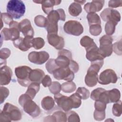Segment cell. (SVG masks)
Segmentation results:
<instances>
[{"label":"cell","mask_w":122,"mask_h":122,"mask_svg":"<svg viewBox=\"0 0 122 122\" xmlns=\"http://www.w3.org/2000/svg\"><path fill=\"white\" fill-rule=\"evenodd\" d=\"M18 102L23 107L24 112L32 117L36 118L41 114V110L40 107L26 93L20 96Z\"/></svg>","instance_id":"cell-1"},{"label":"cell","mask_w":122,"mask_h":122,"mask_svg":"<svg viewBox=\"0 0 122 122\" xmlns=\"http://www.w3.org/2000/svg\"><path fill=\"white\" fill-rule=\"evenodd\" d=\"M22 118L20 110L16 106L9 102L5 104L0 113V122H11L20 120Z\"/></svg>","instance_id":"cell-2"},{"label":"cell","mask_w":122,"mask_h":122,"mask_svg":"<svg viewBox=\"0 0 122 122\" xmlns=\"http://www.w3.org/2000/svg\"><path fill=\"white\" fill-rule=\"evenodd\" d=\"M103 60H97L91 62L90 67L87 70L85 77V83L87 86L92 87L96 85L99 75L98 74L103 65Z\"/></svg>","instance_id":"cell-3"},{"label":"cell","mask_w":122,"mask_h":122,"mask_svg":"<svg viewBox=\"0 0 122 122\" xmlns=\"http://www.w3.org/2000/svg\"><path fill=\"white\" fill-rule=\"evenodd\" d=\"M25 10L24 3L20 0H10L7 5V13L15 19H19L23 16Z\"/></svg>","instance_id":"cell-4"},{"label":"cell","mask_w":122,"mask_h":122,"mask_svg":"<svg viewBox=\"0 0 122 122\" xmlns=\"http://www.w3.org/2000/svg\"><path fill=\"white\" fill-rule=\"evenodd\" d=\"M32 69L27 66H20L15 69V73L19 83L23 87L28 86L31 82L30 73Z\"/></svg>","instance_id":"cell-5"},{"label":"cell","mask_w":122,"mask_h":122,"mask_svg":"<svg viewBox=\"0 0 122 122\" xmlns=\"http://www.w3.org/2000/svg\"><path fill=\"white\" fill-rule=\"evenodd\" d=\"M100 51L102 56L105 58L111 56L112 52L113 39L111 36L105 35L100 38Z\"/></svg>","instance_id":"cell-6"},{"label":"cell","mask_w":122,"mask_h":122,"mask_svg":"<svg viewBox=\"0 0 122 122\" xmlns=\"http://www.w3.org/2000/svg\"><path fill=\"white\" fill-rule=\"evenodd\" d=\"M63 30L66 33L76 36H80L83 32L82 25L77 20L66 21L63 25Z\"/></svg>","instance_id":"cell-7"},{"label":"cell","mask_w":122,"mask_h":122,"mask_svg":"<svg viewBox=\"0 0 122 122\" xmlns=\"http://www.w3.org/2000/svg\"><path fill=\"white\" fill-rule=\"evenodd\" d=\"M54 98L58 106L64 112H68L73 108V103L70 97L59 93L55 94Z\"/></svg>","instance_id":"cell-8"},{"label":"cell","mask_w":122,"mask_h":122,"mask_svg":"<svg viewBox=\"0 0 122 122\" xmlns=\"http://www.w3.org/2000/svg\"><path fill=\"white\" fill-rule=\"evenodd\" d=\"M117 80L118 77L115 72L112 69H108L100 73L98 82L102 85H107L110 83H115Z\"/></svg>","instance_id":"cell-9"},{"label":"cell","mask_w":122,"mask_h":122,"mask_svg":"<svg viewBox=\"0 0 122 122\" xmlns=\"http://www.w3.org/2000/svg\"><path fill=\"white\" fill-rule=\"evenodd\" d=\"M52 75L54 78L58 80L72 81L74 78V73L69 67H59L53 72Z\"/></svg>","instance_id":"cell-10"},{"label":"cell","mask_w":122,"mask_h":122,"mask_svg":"<svg viewBox=\"0 0 122 122\" xmlns=\"http://www.w3.org/2000/svg\"><path fill=\"white\" fill-rule=\"evenodd\" d=\"M71 60V52L67 49H61L58 52V57L55 59V62L59 67H68Z\"/></svg>","instance_id":"cell-11"},{"label":"cell","mask_w":122,"mask_h":122,"mask_svg":"<svg viewBox=\"0 0 122 122\" xmlns=\"http://www.w3.org/2000/svg\"><path fill=\"white\" fill-rule=\"evenodd\" d=\"M50 57L49 53L45 51H31L28 55V59L30 62L41 65L47 61Z\"/></svg>","instance_id":"cell-12"},{"label":"cell","mask_w":122,"mask_h":122,"mask_svg":"<svg viewBox=\"0 0 122 122\" xmlns=\"http://www.w3.org/2000/svg\"><path fill=\"white\" fill-rule=\"evenodd\" d=\"M102 20L104 21L110 20L118 23L121 20V17L119 12L112 8L105 9L100 14Z\"/></svg>","instance_id":"cell-13"},{"label":"cell","mask_w":122,"mask_h":122,"mask_svg":"<svg viewBox=\"0 0 122 122\" xmlns=\"http://www.w3.org/2000/svg\"><path fill=\"white\" fill-rule=\"evenodd\" d=\"M33 38L31 36H26L24 38L20 37L13 41L15 47L21 51H27L32 47V40Z\"/></svg>","instance_id":"cell-14"},{"label":"cell","mask_w":122,"mask_h":122,"mask_svg":"<svg viewBox=\"0 0 122 122\" xmlns=\"http://www.w3.org/2000/svg\"><path fill=\"white\" fill-rule=\"evenodd\" d=\"M86 57L91 62L97 60H103L105 58L102 54L99 48L96 44L86 49Z\"/></svg>","instance_id":"cell-15"},{"label":"cell","mask_w":122,"mask_h":122,"mask_svg":"<svg viewBox=\"0 0 122 122\" xmlns=\"http://www.w3.org/2000/svg\"><path fill=\"white\" fill-rule=\"evenodd\" d=\"M47 19L48 23L58 24L59 20L65 21L66 19L64 10L62 9H59L56 10H52L47 15Z\"/></svg>","instance_id":"cell-16"},{"label":"cell","mask_w":122,"mask_h":122,"mask_svg":"<svg viewBox=\"0 0 122 122\" xmlns=\"http://www.w3.org/2000/svg\"><path fill=\"white\" fill-rule=\"evenodd\" d=\"M47 40L48 43L57 50H61L64 46V39L58 34H48Z\"/></svg>","instance_id":"cell-17"},{"label":"cell","mask_w":122,"mask_h":122,"mask_svg":"<svg viewBox=\"0 0 122 122\" xmlns=\"http://www.w3.org/2000/svg\"><path fill=\"white\" fill-rule=\"evenodd\" d=\"M0 85L2 86L9 84L11 80L12 76L11 69L7 65H4L0 68Z\"/></svg>","instance_id":"cell-18"},{"label":"cell","mask_w":122,"mask_h":122,"mask_svg":"<svg viewBox=\"0 0 122 122\" xmlns=\"http://www.w3.org/2000/svg\"><path fill=\"white\" fill-rule=\"evenodd\" d=\"M104 0H92L85 4L84 9L88 13H95L100 11L104 6Z\"/></svg>","instance_id":"cell-19"},{"label":"cell","mask_w":122,"mask_h":122,"mask_svg":"<svg viewBox=\"0 0 122 122\" xmlns=\"http://www.w3.org/2000/svg\"><path fill=\"white\" fill-rule=\"evenodd\" d=\"M19 28L20 31L23 35L26 36H31L33 37L34 32L31 26L30 21L27 19L22 20L19 23Z\"/></svg>","instance_id":"cell-20"},{"label":"cell","mask_w":122,"mask_h":122,"mask_svg":"<svg viewBox=\"0 0 122 122\" xmlns=\"http://www.w3.org/2000/svg\"><path fill=\"white\" fill-rule=\"evenodd\" d=\"M44 121H51L66 122L67 121L66 113L61 111H58L53 112L52 115H50L46 117Z\"/></svg>","instance_id":"cell-21"},{"label":"cell","mask_w":122,"mask_h":122,"mask_svg":"<svg viewBox=\"0 0 122 122\" xmlns=\"http://www.w3.org/2000/svg\"><path fill=\"white\" fill-rule=\"evenodd\" d=\"M44 76V72L42 70L35 69L31 71L30 73V79L31 82H37L40 84Z\"/></svg>","instance_id":"cell-22"},{"label":"cell","mask_w":122,"mask_h":122,"mask_svg":"<svg viewBox=\"0 0 122 122\" xmlns=\"http://www.w3.org/2000/svg\"><path fill=\"white\" fill-rule=\"evenodd\" d=\"M9 25V30L11 35V41H13L19 38L20 35V30L19 28V23L13 20Z\"/></svg>","instance_id":"cell-23"},{"label":"cell","mask_w":122,"mask_h":122,"mask_svg":"<svg viewBox=\"0 0 122 122\" xmlns=\"http://www.w3.org/2000/svg\"><path fill=\"white\" fill-rule=\"evenodd\" d=\"M61 2V0H43L41 3V8L44 12L46 14H48L53 10L54 6L59 5Z\"/></svg>","instance_id":"cell-24"},{"label":"cell","mask_w":122,"mask_h":122,"mask_svg":"<svg viewBox=\"0 0 122 122\" xmlns=\"http://www.w3.org/2000/svg\"><path fill=\"white\" fill-rule=\"evenodd\" d=\"M41 105L44 110L51 111L55 106V101L51 96H47L44 97L41 100Z\"/></svg>","instance_id":"cell-25"},{"label":"cell","mask_w":122,"mask_h":122,"mask_svg":"<svg viewBox=\"0 0 122 122\" xmlns=\"http://www.w3.org/2000/svg\"><path fill=\"white\" fill-rule=\"evenodd\" d=\"M40 88V83L37 82H31L28 86L25 93L33 100L36 94L39 92Z\"/></svg>","instance_id":"cell-26"},{"label":"cell","mask_w":122,"mask_h":122,"mask_svg":"<svg viewBox=\"0 0 122 122\" xmlns=\"http://www.w3.org/2000/svg\"><path fill=\"white\" fill-rule=\"evenodd\" d=\"M107 93L109 103H115L120 100L121 98V93L119 90L117 89H113L111 90L107 91Z\"/></svg>","instance_id":"cell-27"},{"label":"cell","mask_w":122,"mask_h":122,"mask_svg":"<svg viewBox=\"0 0 122 122\" xmlns=\"http://www.w3.org/2000/svg\"><path fill=\"white\" fill-rule=\"evenodd\" d=\"M68 11L71 15L73 17L78 16L82 11L81 5L76 2H72L68 8Z\"/></svg>","instance_id":"cell-28"},{"label":"cell","mask_w":122,"mask_h":122,"mask_svg":"<svg viewBox=\"0 0 122 122\" xmlns=\"http://www.w3.org/2000/svg\"><path fill=\"white\" fill-rule=\"evenodd\" d=\"M76 89V85L72 81H68L61 85V90L65 93H71Z\"/></svg>","instance_id":"cell-29"},{"label":"cell","mask_w":122,"mask_h":122,"mask_svg":"<svg viewBox=\"0 0 122 122\" xmlns=\"http://www.w3.org/2000/svg\"><path fill=\"white\" fill-rule=\"evenodd\" d=\"M86 18L89 26L94 24H101V23L100 18L96 13H88Z\"/></svg>","instance_id":"cell-30"},{"label":"cell","mask_w":122,"mask_h":122,"mask_svg":"<svg viewBox=\"0 0 122 122\" xmlns=\"http://www.w3.org/2000/svg\"><path fill=\"white\" fill-rule=\"evenodd\" d=\"M117 24V22L112 20L107 21L105 25V31L106 35H112L115 32V27Z\"/></svg>","instance_id":"cell-31"},{"label":"cell","mask_w":122,"mask_h":122,"mask_svg":"<svg viewBox=\"0 0 122 122\" xmlns=\"http://www.w3.org/2000/svg\"><path fill=\"white\" fill-rule=\"evenodd\" d=\"M81 45L85 48V50L95 44L93 40L88 36H84L80 40Z\"/></svg>","instance_id":"cell-32"},{"label":"cell","mask_w":122,"mask_h":122,"mask_svg":"<svg viewBox=\"0 0 122 122\" xmlns=\"http://www.w3.org/2000/svg\"><path fill=\"white\" fill-rule=\"evenodd\" d=\"M45 67L48 72L52 74L55 70L59 68L55 62V59H54L49 60L45 64Z\"/></svg>","instance_id":"cell-33"},{"label":"cell","mask_w":122,"mask_h":122,"mask_svg":"<svg viewBox=\"0 0 122 122\" xmlns=\"http://www.w3.org/2000/svg\"><path fill=\"white\" fill-rule=\"evenodd\" d=\"M34 22L35 24L39 27L46 28L48 23V20L47 18L44 16L39 15L35 17Z\"/></svg>","instance_id":"cell-34"},{"label":"cell","mask_w":122,"mask_h":122,"mask_svg":"<svg viewBox=\"0 0 122 122\" xmlns=\"http://www.w3.org/2000/svg\"><path fill=\"white\" fill-rule=\"evenodd\" d=\"M45 45L44 40L41 37L33 38L32 40V47L36 50H39L43 47Z\"/></svg>","instance_id":"cell-35"},{"label":"cell","mask_w":122,"mask_h":122,"mask_svg":"<svg viewBox=\"0 0 122 122\" xmlns=\"http://www.w3.org/2000/svg\"><path fill=\"white\" fill-rule=\"evenodd\" d=\"M112 112L113 115L116 117H119L121 115L122 113V101H119L118 102H115L113 105L112 108Z\"/></svg>","instance_id":"cell-36"},{"label":"cell","mask_w":122,"mask_h":122,"mask_svg":"<svg viewBox=\"0 0 122 122\" xmlns=\"http://www.w3.org/2000/svg\"><path fill=\"white\" fill-rule=\"evenodd\" d=\"M49 90L51 93L55 95L60 93L61 90V85L58 81H53L49 87Z\"/></svg>","instance_id":"cell-37"},{"label":"cell","mask_w":122,"mask_h":122,"mask_svg":"<svg viewBox=\"0 0 122 122\" xmlns=\"http://www.w3.org/2000/svg\"><path fill=\"white\" fill-rule=\"evenodd\" d=\"M67 121L69 122H79L80 118L79 115L75 112L70 111L66 113Z\"/></svg>","instance_id":"cell-38"},{"label":"cell","mask_w":122,"mask_h":122,"mask_svg":"<svg viewBox=\"0 0 122 122\" xmlns=\"http://www.w3.org/2000/svg\"><path fill=\"white\" fill-rule=\"evenodd\" d=\"M89 31L92 35L94 36H98L101 34L102 31L101 24H94L90 26Z\"/></svg>","instance_id":"cell-39"},{"label":"cell","mask_w":122,"mask_h":122,"mask_svg":"<svg viewBox=\"0 0 122 122\" xmlns=\"http://www.w3.org/2000/svg\"><path fill=\"white\" fill-rule=\"evenodd\" d=\"M76 93H77L79 96L81 97V99L86 100L90 96V92L85 87H79Z\"/></svg>","instance_id":"cell-40"},{"label":"cell","mask_w":122,"mask_h":122,"mask_svg":"<svg viewBox=\"0 0 122 122\" xmlns=\"http://www.w3.org/2000/svg\"><path fill=\"white\" fill-rule=\"evenodd\" d=\"M70 97L73 102V108L76 109L80 107L81 104V99L77 93L75 92L71 95Z\"/></svg>","instance_id":"cell-41"},{"label":"cell","mask_w":122,"mask_h":122,"mask_svg":"<svg viewBox=\"0 0 122 122\" xmlns=\"http://www.w3.org/2000/svg\"><path fill=\"white\" fill-rule=\"evenodd\" d=\"M45 28L48 34H58V24L48 23Z\"/></svg>","instance_id":"cell-42"},{"label":"cell","mask_w":122,"mask_h":122,"mask_svg":"<svg viewBox=\"0 0 122 122\" xmlns=\"http://www.w3.org/2000/svg\"><path fill=\"white\" fill-rule=\"evenodd\" d=\"M11 53L10 50L7 48H3L1 49L0 51V58L1 59V61H6V59L8 58Z\"/></svg>","instance_id":"cell-43"},{"label":"cell","mask_w":122,"mask_h":122,"mask_svg":"<svg viewBox=\"0 0 122 122\" xmlns=\"http://www.w3.org/2000/svg\"><path fill=\"white\" fill-rule=\"evenodd\" d=\"M0 104H2L5 99L8 97L9 95L10 92L9 90L6 87L1 86L0 87Z\"/></svg>","instance_id":"cell-44"},{"label":"cell","mask_w":122,"mask_h":122,"mask_svg":"<svg viewBox=\"0 0 122 122\" xmlns=\"http://www.w3.org/2000/svg\"><path fill=\"white\" fill-rule=\"evenodd\" d=\"M94 119L98 121H101L105 118V111H101L95 110L93 113Z\"/></svg>","instance_id":"cell-45"},{"label":"cell","mask_w":122,"mask_h":122,"mask_svg":"<svg viewBox=\"0 0 122 122\" xmlns=\"http://www.w3.org/2000/svg\"><path fill=\"white\" fill-rule=\"evenodd\" d=\"M1 20L6 24L9 25L10 23L13 21V18L8 13L4 12L0 14Z\"/></svg>","instance_id":"cell-46"},{"label":"cell","mask_w":122,"mask_h":122,"mask_svg":"<svg viewBox=\"0 0 122 122\" xmlns=\"http://www.w3.org/2000/svg\"><path fill=\"white\" fill-rule=\"evenodd\" d=\"M1 38L4 41L11 40V35L9 28H4L0 32Z\"/></svg>","instance_id":"cell-47"},{"label":"cell","mask_w":122,"mask_h":122,"mask_svg":"<svg viewBox=\"0 0 122 122\" xmlns=\"http://www.w3.org/2000/svg\"><path fill=\"white\" fill-rule=\"evenodd\" d=\"M104 90V89L102 88H97L94 89L92 92L91 94V98L95 101L98 100L100 94Z\"/></svg>","instance_id":"cell-48"},{"label":"cell","mask_w":122,"mask_h":122,"mask_svg":"<svg viewBox=\"0 0 122 122\" xmlns=\"http://www.w3.org/2000/svg\"><path fill=\"white\" fill-rule=\"evenodd\" d=\"M106 103L102 101H95L94 102L95 110L101 111H105V109L106 108Z\"/></svg>","instance_id":"cell-49"},{"label":"cell","mask_w":122,"mask_h":122,"mask_svg":"<svg viewBox=\"0 0 122 122\" xmlns=\"http://www.w3.org/2000/svg\"><path fill=\"white\" fill-rule=\"evenodd\" d=\"M122 41L116 42L112 45V51L117 55H122Z\"/></svg>","instance_id":"cell-50"},{"label":"cell","mask_w":122,"mask_h":122,"mask_svg":"<svg viewBox=\"0 0 122 122\" xmlns=\"http://www.w3.org/2000/svg\"><path fill=\"white\" fill-rule=\"evenodd\" d=\"M68 67L74 73H77L79 70V66L78 64L75 61L72 60H71Z\"/></svg>","instance_id":"cell-51"},{"label":"cell","mask_w":122,"mask_h":122,"mask_svg":"<svg viewBox=\"0 0 122 122\" xmlns=\"http://www.w3.org/2000/svg\"><path fill=\"white\" fill-rule=\"evenodd\" d=\"M41 83H42V85L44 87H49L52 83L51 79V77L48 75H45L44 76V77L43 78V79H42Z\"/></svg>","instance_id":"cell-52"},{"label":"cell","mask_w":122,"mask_h":122,"mask_svg":"<svg viewBox=\"0 0 122 122\" xmlns=\"http://www.w3.org/2000/svg\"><path fill=\"white\" fill-rule=\"evenodd\" d=\"M122 6V0H110L108 2V6L110 8H115Z\"/></svg>","instance_id":"cell-53"},{"label":"cell","mask_w":122,"mask_h":122,"mask_svg":"<svg viewBox=\"0 0 122 122\" xmlns=\"http://www.w3.org/2000/svg\"><path fill=\"white\" fill-rule=\"evenodd\" d=\"M74 2H76L77 3H78L79 4H81V5L83 4L85 2H86V0H81V1H79V0H74Z\"/></svg>","instance_id":"cell-54"},{"label":"cell","mask_w":122,"mask_h":122,"mask_svg":"<svg viewBox=\"0 0 122 122\" xmlns=\"http://www.w3.org/2000/svg\"><path fill=\"white\" fill-rule=\"evenodd\" d=\"M34 2H35V3H40V4H41L42 3V1H43V0H33V1Z\"/></svg>","instance_id":"cell-55"}]
</instances>
